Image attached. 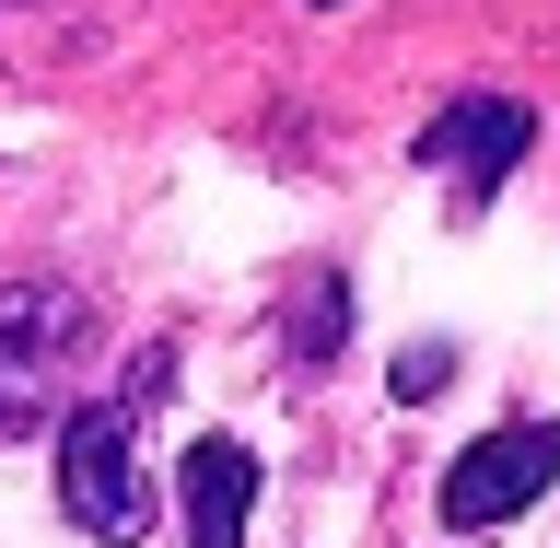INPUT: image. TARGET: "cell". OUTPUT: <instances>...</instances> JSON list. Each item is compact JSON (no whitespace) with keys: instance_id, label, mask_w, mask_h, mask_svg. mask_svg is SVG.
I'll return each mask as SVG.
<instances>
[{"instance_id":"5","label":"cell","mask_w":560,"mask_h":548,"mask_svg":"<svg viewBox=\"0 0 560 548\" xmlns=\"http://www.w3.org/2000/svg\"><path fill=\"white\" fill-rule=\"evenodd\" d=\"M175 514H187V548H245V514H257V455L234 432H199L175 455Z\"/></svg>"},{"instance_id":"6","label":"cell","mask_w":560,"mask_h":548,"mask_svg":"<svg viewBox=\"0 0 560 548\" xmlns=\"http://www.w3.org/2000/svg\"><path fill=\"white\" fill-rule=\"evenodd\" d=\"M339 350H350V280L315 269L304 304H292V362H339Z\"/></svg>"},{"instance_id":"1","label":"cell","mask_w":560,"mask_h":548,"mask_svg":"<svg viewBox=\"0 0 560 548\" xmlns=\"http://www.w3.org/2000/svg\"><path fill=\"white\" fill-rule=\"evenodd\" d=\"M129 397L117 409H70L59 420V514L82 525V537H105V548H129L140 525H152V490H140V444H129Z\"/></svg>"},{"instance_id":"7","label":"cell","mask_w":560,"mask_h":548,"mask_svg":"<svg viewBox=\"0 0 560 548\" xmlns=\"http://www.w3.org/2000/svg\"><path fill=\"white\" fill-rule=\"evenodd\" d=\"M444 374H455V350H444V339L397 350V397H409V409H432V397H444Z\"/></svg>"},{"instance_id":"8","label":"cell","mask_w":560,"mask_h":548,"mask_svg":"<svg viewBox=\"0 0 560 548\" xmlns=\"http://www.w3.org/2000/svg\"><path fill=\"white\" fill-rule=\"evenodd\" d=\"M164 385H175V339H140V362H129L117 397H129V409H164Z\"/></svg>"},{"instance_id":"4","label":"cell","mask_w":560,"mask_h":548,"mask_svg":"<svg viewBox=\"0 0 560 548\" xmlns=\"http://www.w3.org/2000/svg\"><path fill=\"white\" fill-rule=\"evenodd\" d=\"M525 140H537V117H525L514 94H467V105H444V117L420 129V164H455L467 199H490V187L525 164Z\"/></svg>"},{"instance_id":"3","label":"cell","mask_w":560,"mask_h":548,"mask_svg":"<svg viewBox=\"0 0 560 548\" xmlns=\"http://www.w3.org/2000/svg\"><path fill=\"white\" fill-rule=\"evenodd\" d=\"M549 479H560V432L549 420H502V432H479V444L444 467V525L455 537H490V525H514Z\"/></svg>"},{"instance_id":"2","label":"cell","mask_w":560,"mask_h":548,"mask_svg":"<svg viewBox=\"0 0 560 548\" xmlns=\"http://www.w3.org/2000/svg\"><path fill=\"white\" fill-rule=\"evenodd\" d=\"M82 339L70 280H12L0 292V444H24L59 420V350Z\"/></svg>"}]
</instances>
